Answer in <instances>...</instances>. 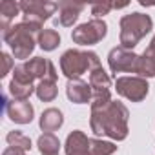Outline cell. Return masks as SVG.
Segmentation results:
<instances>
[{
	"mask_svg": "<svg viewBox=\"0 0 155 155\" xmlns=\"http://www.w3.org/2000/svg\"><path fill=\"white\" fill-rule=\"evenodd\" d=\"M128 108L119 101H111L104 106H91L90 126L95 135H106L113 140H124L128 137Z\"/></svg>",
	"mask_w": 155,
	"mask_h": 155,
	"instance_id": "1",
	"label": "cell"
},
{
	"mask_svg": "<svg viewBox=\"0 0 155 155\" xmlns=\"http://www.w3.org/2000/svg\"><path fill=\"white\" fill-rule=\"evenodd\" d=\"M42 29L33 26V24H28V22H20V24H15L8 29L6 35H2L4 42L9 44L15 58H28L33 49H35V44H38V33Z\"/></svg>",
	"mask_w": 155,
	"mask_h": 155,
	"instance_id": "2",
	"label": "cell"
},
{
	"mask_svg": "<svg viewBox=\"0 0 155 155\" xmlns=\"http://www.w3.org/2000/svg\"><path fill=\"white\" fill-rule=\"evenodd\" d=\"M97 68H101V58L95 51L68 49L60 57V71L68 77V81L81 79V75L91 73Z\"/></svg>",
	"mask_w": 155,
	"mask_h": 155,
	"instance_id": "3",
	"label": "cell"
},
{
	"mask_svg": "<svg viewBox=\"0 0 155 155\" xmlns=\"http://www.w3.org/2000/svg\"><path fill=\"white\" fill-rule=\"evenodd\" d=\"M119 26H120V35H119L120 46L133 51V48L140 42V38H144L153 29V20L150 15L144 13H130L120 18Z\"/></svg>",
	"mask_w": 155,
	"mask_h": 155,
	"instance_id": "4",
	"label": "cell"
},
{
	"mask_svg": "<svg viewBox=\"0 0 155 155\" xmlns=\"http://www.w3.org/2000/svg\"><path fill=\"white\" fill-rule=\"evenodd\" d=\"M20 9H22L24 22L42 29L44 22L58 9V4L48 2V0H26V2H20Z\"/></svg>",
	"mask_w": 155,
	"mask_h": 155,
	"instance_id": "5",
	"label": "cell"
},
{
	"mask_svg": "<svg viewBox=\"0 0 155 155\" xmlns=\"http://www.w3.org/2000/svg\"><path fill=\"white\" fill-rule=\"evenodd\" d=\"M108 33V26L102 18H93L90 22L81 24L79 28H75L71 33V38L75 44L79 46H93L101 42Z\"/></svg>",
	"mask_w": 155,
	"mask_h": 155,
	"instance_id": "6",
	"label": "cell"
},
{
	"mask_svg": "<svg viewBox=\"0 0 155 155\" xmlns=\"http://www.w3.org/2000/svg\"><path fill=\"white\" fill-rule=\"evenodd\" d=\"M115 90L124 99H128L131 102H140L146 99L150 86L142 77H119L115 81Z\"/></svg>",
	"mask_w": 155,
	"mask_h": 155,
	"instance_id": "7",
	"label": "cell"
},
{
	"mask_svg": "<svg viewBox=\"0 0 155 155\" xmlns=\"http://www.w3.org/2000/svg\"><path fill=\"white\" fill-rule=\"evenodd\" d=\"M137 60L139 55H135L131 49H126L122 46L113 48L108 53V64L111 73H137Z\"/></svg>",
	"mask_w": 155,
	"mask_h": 155,
	"instance_id": "8",
	"label": "cell"
},
{
	"mask_svg": "<svg viewBox=\"0 0 155 155\" xmlns=\"http://www.w3.org/2000/svg\"><path fill=\"white\" fill-rule=\"evenodd\" d=\"M4 102H6L8 117L13 122H17V124H29L33 120L35 110H33L31 102H28V101H11V102H8V99H4Z\"/></svg>",
	"mask_w": 155,
	"mask_h": 155,
	"instance_id": "9",
	"label": "cell"
},
{
	"mask_svg": "<svg viewBox=\"0 0 155 155\" xmlns=\"http://www.w3.org/2000/svg\"><path fill=\"white\" fill-rule=\"evenodd\" d=\"M24 66L28 68V71L33 75V79H38V81H44V79H58V73L53 66L51 60L48 58H42V57H33L29 58L28 62H24Z\"/></svg>",
	"mask_w": 155,
	"mask_h": 155,
	"instance_id": "10",
	"label": "cell"
},
{
	"mask_svg": "<svg viewBox=\"0 0 155 155\" xmlns=\"http://www.w3.org/2000/svg\"><path fill=\"white\" fill-rule=\"evenodd\" d=\"M66 95L75 104H88V102H91V86H90V82H84L81 79L68 81Z\"/></svg>",
	"mask_w": 155,
	"mask_h": 155,
	"instance_id": "11",
	"label": "cell"
},
{
	"mask_svg": "<svg viewBox=\"0 0 155 155\" xmlns=\"http://www.w3.org/2000/svg\"><path fill=\"white\" fill-rule=\"evenodd\" d=\"M64 150H66V155H91L90 153V139L81 130H75L68 135Z\"/></svg>",
	"mask_w": 155,
	"mask_h": 155,
	"instance_id": "12",
	"label": "cell"
},
{
	"mask_svg": "<svg viewBox=\"0 0 155 155\" xmlns=\"http://www.w3.org/2000/svg\"><path fill=\"white\" fill-rule=\"evenodd\" d=\"M86 4H77V2H58V18L57 24L64 28H71L77 20H79L81 13L84 11Z\"/></svg>",
	"mask_w": 155,
	"mask_h": 155,
	"instance_id": "13",
	"label": "cell"
},
{
	"mask_svg": "<svg viewBox=\"0 0 155 155\" xmlns=\"http://www.w3.org/2000/svg\"><path fill=\"white\" fill-rule=\"evenodd\" d=\"M62 124H64V115H62V111L57 110V108H48V110H44L42 115H40V120H38L40 130L46 131V133L57 131Z\"/></svg>",
	"mask_w": 155,
	"mask_h": 155,
	"instance_id": "14",
	"label": "cell"
},
{
	"mask_svg": "<svg viewBox=\"0 0 155 155\" xmlns=\"http://www.w3.org/2000/svg\"><path fill=\"white\" fill-rule=\"evenodd\" d=\"M20 9V2H13V0H4L0 2V28H2V35L8 33V29L11 28V20L15 18V15H18Z\"/></svg>",
	"mask_w": 155,
	"mask_h": 155,
	"instance_id": "15",
	"label": "cell"
},
{
	"mask_svg": "<svg viewBox=\"0 0 155 155\" xmlns=\"http://www.w3.org/2000/svg\"><path fill=\"white\" fill-rule=\"evenodd\" d=\"M90 86H91V95L93 93H108L110 91L111 79H110V75L102 69V66L90 73Z\"/></svg>",
	"mask_w": 155,
	"mask_h": 155,
	"instance_id": "16",
	"label": "cell"
},
{
	"mask_svg": "<svg viewBox=\"0 0 155 155\" xmlns=\"http://www.w3.org/2000/svg\"><path fill=\"white\" fill-rule=\"evenodd\" d=\"M37 97L42 101V102H51L57 99L58 95V88H57V81L55 79H44L38 82L37 90H35Z\"/></svg>",
	"mask_w": 155,
	"mask_h": 155,
	"instance_id": "17",
	"label": "cell"
},
{
	"mask_svg": "<svg viewBox=\"0 0 155 155\" xmlns=\"http://www.w3.org/2000/svg\"><path fill=\"white\" fill-rule=\"evenodd\" d=\"M37 146H38V150H40L42 155H58L60 140H58L53 133H44V135L38 137Z\"/></svg>",
	"mask_w": 155,
	"mask_h": 155,
	"instance_id": "18",
	"label": "cell"
},
{
	"mask_svg": "<svg viewBox=\"0 0 155 155\" xmlns=\"http://www.w3.org/2000/svg\"><path fill=\"white\" fill-rule=\"evenodd\" d=\"M60 44V35L55 29H42L38 33V46L44 51H53Z\"/></svg>",
	"mask_w": 155,
	"mask_h": 155,
	"instance_id": "19",
	"label": "cell"
},
{
	"mask_svg": "<svg viewBox=\"0 0 155 155\" xmlns=\"http://www.w3.org/2000/svg\"><path fill=\"white\" fill-rule=\"evenodd\" d=\"M35 90L37 88L33 84H22V82H17V81L9 82V93H11L13 101H28Z\"/></svg>",
	"mask_w": 155,
	"mask_h": 155,
	"instance_id": "20",
	"label": "cell"
},
{
	"mask_svg": "<svg viewBox=\"0 0 155 155\" xmlns=\"http://www.w3.org/2000/svg\"><path fill=\"white\" fill-rule=\"evenodd\" d=\"M117 151V146L110 140L102 139H90V153L91 155H111Z\"/></svg>",
	"mask_w": 155,
	"mask_h": 155,
	"instance_id": "21",
	"label": "cell"
},
{
	"mask_svg": "<svg viewBox=\"0 0 155 155\" xmlns=\"http://www.w3.org/2000/svg\"><path fill=\"white\" fill-rule=\"evenodd\" d=\"M6 140H8V144L9 146H13V148H18V150H24V151H28V150H31V139L29 137H26L24 133H20V131H9L8 133V137H6Z\"/></svg>",
	"mask_w": 155,
	"mask_h": 155,
	"instance_id": "22",
	"label": "cell"
},
{
	"mask_svg": "<svg viewBox=\"0 0 155 155\" xmlns=\"http://www.w3.org/2000/svg\"><path fill=\"white\" fill-rule=\"evenodd\" d=\"M13 81L17 82H22V84H33V75L28 71V68L24 64H18L13 68Z\"/></svg>",
	"mask_w": 155,
	"mask_h": 155,
	"instance_id": "23",
	"label": "cell"
},
{
	"mask_svg": "<svg viewBox=\"0 0 155 155\" xmlns=\"http://www.w3.org/2000/svg\"><path fill=\"white\" fill-rule=\"evenodd\" d=\"M111 9H113V4H108V2H102V4H93V6H91V15H95V18H101V17L108 15Z\"/></svg>",
	"mask_w": 155,
	"mask_h": 155,
	"instance_id": "24",
	"label": "cell"
},
{
	"mask_svg": "<svg viewBox=\"0 0 155 155\" xmlns=\"http://www.w3.org/2000/svg\"><path fill=\"white\" fill-rule=\"evenodd\" d=\"M11 68H13V58L8 53H2V71H0V77H6Z\"/></svg>",
	"mask_w": 155,
	"mask_h": 155,
	"instance_id": "25",
	"label": "cell"
},
{
	"mask_svg": "<svg viewBox=\"0 0 155 155\" xmlns=\"http://www.w3.org/2000/svg\"><path fill=\"white\" fill-rule=\"evenodd\" d=\"M142 55H144V57H146V58H148V60H150V62H151L153 66H155V37L151 38L150 46H148V48L144 49V53H142Z\"/></svg>",
	"mask_w": 155,
	"mask_h": 155,
	"instance_id": "26",
	"label": "cell"
},
{
	"mask_svg": "<svg viewBox=\"0 0 155 155\" xmlns=\"http://www.w3.org/2000/svg\"><path fill=\"white\" fill-rule=\"evenodd\" d=\"M2 155H26V153H24V150H18V148L9 146V148H6V150L2 151Z\"/></svg>",
	"mask_w": 155,
	"mask_h": 155,
	"instance_id": "27",
	"label": "cell"
}]
</instances>
